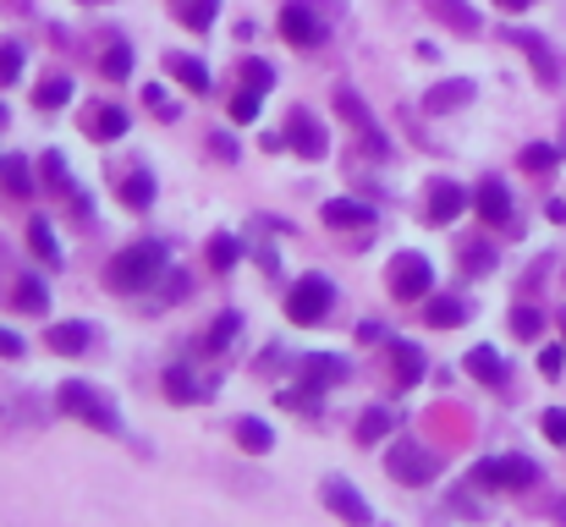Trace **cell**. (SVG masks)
Here are the masks:
<instances>
[{"mask_svg":"<svg viewBox=\"0 0 566 527\" xmlns=\"http://www.w3.org/2000/svg\"><path fill=\"white\" fill-rule=\"evenodd\" d=\"M166 396H171L177 407H192V401H203V384H198V373H192L188 362H171V368H166Z\"/></svg>","mask_w":566,"mask_h":527,"instance_id":"d6986e66","label":"cell"},{"mask_svg":"<svg viewBox=\"0 0 566 527\" xmlns=\"http://www.w3.org/2000/svg\"><path fill=\"white\" fill-rule=\"evenodd\" d=\"M253 116H259V88H242V94L231 99V122H242V127H248Z\"/></svg>","mask_w":566,"mask_h":527,"instance_id":"b9f144b4","label":"cell"},{"mask_svg":"<svg viewBox=\"0 0 566 527\" xmlns=\"http://www.w3.org/2000/svg\"><path fill=\"white\" fill-rule=\"evenodd\" d=\"M297 368H303L308 390H319V396H325V384L347 379V362H342V357H325V351H308V357H297Z\"/></svg>","mask_w":566,"mask_h":527,"instance_id":"5bb4252c","label":"cell"},{"mask_svg":"<svg viewBox=\"0 0 566 527\" xmlns=\"http://www.w3.org/2000/svg\"><path fill=\"white\" fill-rule=\"evenodd\" d=\"M166 72L188 88V94H209V66L198 55H166Z\"/></svg>","mask_w":566,"mask_h":527,"instance_id":"ac0fdd59","label":"cell"},{"mask_svg":"<svg viewBox=\"0 0 566 527\" xmlns=\"http://www.w3.org/2000/svg\"><path fill=\"white\" fill-rule=\"evenodd\" d=\"M331 303H336V286L325 275H303L292 292H286V319L292 325H325L331 319Z\"/></svg>","mask_w":566,"mask_h":527,"instance_id":"3957f363","label":"cell"},{"mask_svg":"<svg viewBox=\"0 0 566 527\" xmlns=\"http://www.w3.org/2000/svg\"><path fill=\"white\" fill-rule=\"evenodd\" d=\"M429 17L451 22L457 33H479V11H473L468 0H429Z\"/></svg>","mask_w":566,"mask_h":527,"instance_id":"cb8c5ba5","label":"cell"},{"mask_svg":"<svg viewBox=\"0 0 566 527\" xmlns=\"http://www.w3.org/2000/svg\"><path fill=\"white\" fill-rule=\"evenodd\" d=\"M281 33H286V44H303V50L325 39L319 11H314L308 0H286V6H281Z\"/></svg>","mask_w":566,"mask_h":527,"instance_id":"ba28073f","label":"cell"},{"mask_svg":"<svg viewBox=\"0 0 566 527\" xmlns=\"http://www.w3.org/2000/svg\"><path fill=\"white\" fill-rule=\"evenodd\" d=\"M166 247L160 242H133V247H122L116 253V264L105 270V281H111V292H149V286H160L166 281Z\"/></svg>","mask_w":566,"mask_h":527,"instance_id":"6da1fadb","label":"cell"},{"mask_svg":"<svg viewBox=\"0 0 566 527\" xmlns=\"http://www.w3.org/2000/svg\"><path fill=\"white\" fill-rule=\"evenodd\" d=\"M517 160H523V171H551V166H556L562 155H556L551 144H528V149H523Z\"/></svg>","mask_w":566,"mask_h":527,"instance_id":"60d3db41","label":"cell"},{"mask_svg":"<svg viewBox=\"0 0 566 527\" xmlns=\"http://www.w3.org/2000/svg\"><path fill=\"white\" fill-rule=\"evenodd\" d=\"M44 341H50L55 357H83V351L94 347V330L72 319V325H50V336H44Z\"/></svg>","mask_w":566,"mask_h":527,"instance_id":"2e32d148","label":"cell"},{"mask_svg":"<svg viewBox=\"0 0 566 527\" xmlns=\"http://www.w3.org/2000/svg\"><path fill=\"white\" fill-rule=\"evenodd\" d=\"M55 407L61 412H72V418H83L88 429H99V434H122V412H116V401L105 396V390H94V384H83V379H66L61 390H55Z\"/></svg>","mask_w":566,"mask_h":527,"instance_id":"7a4b0ae2","label":"cell"},{"mask_svg":"<svg viewBox=\"0 0 566 527\" xmlns=\"http://www.w3.org/2000/svg\"><path fill=\"white\" fill-rule=\"evenodd\" d=\"M0 357H22V336L17 330H0Z\"/></svg>","mask_w":566,"mask_h":527,"instance_id":"c3c4849f","label":"cell"},{"mask_svg":"<svg viewBox=\"0 0 566 527\" xmlns=\"http://www.w3.org/2000/svg\"><path fill=\"white\" fill-rule=\"evenodd\" d=\"M28 247H33L44 264H61V236L50 231V220H28Z\"/></svg>","mask_w":566,"mask_h":527,"instance_id":"d4e9b609","label":"cell"},{"mask_svg":"<svg viewBox=\"0 0 566 527\" xmlns=\"http://www.w3.org/2000/svg\"><path fill=\"white\" fill-rule=\"evenodd\" d=\"M242 83L259 88V94H270V88H275V66H270V61H242Z\"/></svg>","mask_w":566,"mask_h":527,"instance_id":"f35d334b","label":"cell"},{"mask_svg":"<svg viewBox=\"0 0 566 527\" xmlns=\"http://www.w3.org/2000/svg\"><path fill=\"white\" fill-rule=\"evenodd\" d=\"M545 214H551V220H556V225H566V203H562V198H556V203H551V209H545Z\"/></svg>","mask_w":566,"mask_h":527,"instance_id":"f907efd6","label":"cell"},{"mask_svg":"<svg viewBox=\"0 0 566 527\" xmlns=\"http://www.w3.org/2000/svg\"><path fill=\"white\" fill-rule=\"evenodd\" d=\"M539 429H545V434H551L556 445H566V412H562V407H551V412L539 418Z\"/></svg>","mask_w":566,"mask_h":527,"instance_id":"ee69618b","label":"cell"},{"mask_svg":"<svg viewBox=\"0 0 566 527\" xmlns=\"http://www.w3.org/2000/svg\"><path fill=\"white\" fill-rule=\"evenodd\" d=\"M33 105H39V110H61V105H72V77H44V83L33 88Z\"/></svg>","mask_w":566,"mask_h":527,"instance_id":"4316f807","label":"cell"},{"mask_svg":"<svg viewBox=\"0 0 566 527\" xmlns=\"http://www.w3.org/2000/svg\"><path fill=\"white\" fill-rule=\"evenodd\" d=\"M336 110H342V116L358 127V144H364L375 160H385V155H390V144H385V133H379V122H375V110H369L353 88H336Z\"/></svg>","mask_w":566,"mask_h":527,"instance_id":"8992f818","label":"cell"},{"mask_svg":"<svg viewBox=\"0 0 566 527\" xmlns=\"http://www.w3.org/2000/svg\"><path fill=\"white\" fill-rule=\"evenodd\" d=\"M539 368H545V379H556V373H562V347L539 351Z\"/></svg>","mask_w":566,"mask_h":527,"instance_id":"7dc6e473","label":"cell"},{"mask_svg":"<svg viewBox=\"0 0 566 527\" xmlns=\"http://www.w3.org/2000/svg\"><path fill=\"white\" fill-rule=\"evenodd\" d=\"M385 473H390L396 484H429V478L440 473V462H434V451H423L418 440H401V445H390Z\"/></svg>","mask_w":566,"mask_h":527,"instance_id":"5b68a950","label":"cell"},{"mask_svg":"<svg viewBox=\"0 0 566 527\" xmlns=\"http://www.w3.org/2000/svg\"><path fill=\"white\" fill-rule=\"evenodd\" d=\"M127 72H133V50H127V44H111V50H105V77H111V83H127Z\"/></svg>","mask_w":566,"mask_h":527,"instance_id":"74e56055","label":"cell"},{"mask_svg":"<svg viewBox=\"0 0 566 527\" xmlns=\"http://www.w3.org/2000/svg\"><path fill=\"white\" fill-rule=\"evenodd\" d=\"M144 94H149V105H155V110H160V116H166V122H171V116H177V105H171V99H166V94H160V88H144Z\"/></svg>","mask_w":566,"mask_h":527,"instance_id":"681fc988","label":"cell"},{"mask_svg":"<svg viewBox=\"0 0 566 527\" xmlns=\"http://www.w3.org/2000/svg\"><path fill=\"white\" fill-rule=\"evenodd\" d=\"M231 434H237V445H242L248 456H264V451L275 445V429H270L264 418H237V429H231Z\"/></svg>","mask_w":566,"mask_h":527,"instance_id":"603a6c76","label":"cell"},{"mask_svg":"<svg viewBox=\"0 0 566 527\" xmlns=\"http://www.w3.org/2000/svg\"><path fill=\"white\" fill-rule=\"evenodd\" d=\"M39 166H44V176H50V187H55V192H77V187H72V176H66V155H55V149H50Z\"/></svg>","mask_w":566,"mask_h":527,"instance_id":"ab89813d","label":"cell"},{"mask_svg":"<svg viewBox=\"0 0 566 527\" xmlns=\"http://www.w3.org/2000/svg\"><path fill=\"white\" fill-rule=\"evenodd\" d=\"M473 209H479V220H490V225H506L512 220V192H506V181H479V192H473Z\"/></svg>","mask_w":566,"mask_h":527,"instance_id":"4fadbf2b","label":"cell"},{"mask_svg":"<svg viewBox=\"0 0 566 527\" xmlns=\"http://www.w3.org/2000/svg\"><path fill=\"white\" fill-rule=\"evenodd\" d=\"M0 176H6V187H11L17 198H28V192H33V176H28V160H17V155H11V160H0Z\"/></svg>","mask_w":566,"mask_h":527,"instance_id":"d590c367","label":"cell"},{"mask_svg":"<svg viewBox=\"0 0 566 527\" xmlns=\"http://www.w3.org/2000/svg\"><path fill=\"white\" fill-rule=\"evenodd\" d=\"M22 66H28V50L6 39V44H0V83H17V77H22Z\"/></svg>","mask_w":566,"mask_h":527,"instance_id":"8d00e7d4","label":"cell"},{"mask_svg":"<svg viewBox=\"0 0 566 527\" xmlns=\"http://www.w3.org/2000/svg\"><path fill=\"white\" fill-rule=\"evenodd\" d=\"M385 286H390L396 303H418V297H429V286H434V264H429L423 253H396L390 270H385Z\"/></svg>","mask_w":566,"mask_h":527,"instance_id":"277c9868","label":"cell"},{"mask_svg":"<svg viewBox=\"0 0 566 527\" xmlns=\"http://www.w3.org/2000/svg\"><path fill=\"white\" fill-rule=\"evenodd\" d=\"M192 286H188V275L182 270H166V303H177V297H188Z\"/></svg>","mask_w":566,"mask_h":527,"instance_id":"f6af8a7d","label":"cell"},{"mask_svg":"<svg viewBox=\"0 0 566 527\" xmlns=\"http://www.w3.org/2000/svg\"><path fill=\"white\" fill-rule=\"evenodd\" d=\"M237 336H242V314H220V319L209 325V336H203V351H226Z\"/></svg>","mask_w":566,"mask_h":527,"instance_id":"f1b7e54d","label":"cell"},{"mask_svg":"<svg viewBox=\"0 0 566 527\" xmlns=\"http://www.w3.org/2000/svg\"><path fill=\"white\" fill-rule=\"evenodd\" d=\"M528 484H539V467L528 456H506V489H528Z\"/></svg>","mask_w":566,"mask_h":527,"instance_id":"e575fe53","label":"cell"},{"mask_svg":"<svg viewBox=\"0 0 566 527\" xmlns=\"http://www.w3.org/2000/svg\"><path fill=\"white\" fill-rule=\"evenodd\" d=\"M473 489H506V456H490L473 467Z\"/></svg>","mask_w":566,"mask_h":527,"instance_id":"d6a6232c","label":"cell"},{"mask_svg":"<svg viewBox=\"0 0 566 527\" xmlns=\"http://www.w3.org/2000/svg\"><path fill=\"white\" fill-rule=\"evenodd\" d=\"M495 6H501V11H528L534 0H495Z\"/></svg>","mask_w":566,"mask_h":527,"instance_id":"816d5d0a","label":"cell"},{"mask_svg":"<svg viewBox=\"0 0 566 527\" xmlns=\"http://www.w3.org/2000/svg\"><path fill=\"white\" fill-rule=\"evenodd\" d=\"M390 373H396V384H418V379L429 373L423 347H412V341H390Z\"/></svg>","mask_w":566,"mask_h":527,"instance_id":"9a60e30c","label":"cell"},{"mask_svg":"<svg viewBox=\"0 0 566 527\" xmlns=\"http://www.w3.org/2000/svg\"><path fill=\"white\" fill-rule=\"evenodd\" d=\"M385 434H390V412L385 407H364L358 412V440L369 445V440H385Z\"/></svg>","mask_w":566,"mask_h":527,"instance_id":"1f68e13d","label":"cell"},{"mask_svg":"<svg viewBox=\"0 0 566 527\" xmlns=\"http://www.w3.org/2000/svg\"><path fill=\"white\" fill-rule=\"evenodd\" d=\"M468 99H473V83H468V77H457V83H440V88H429L423 110H429V116H446V110H462Z\"/></svg>","mask_w":566,"mask_h":527,"instance_id":"e0dca14e","label":"cell"},{"mask_svg":"<svg viewBox=\"0 0 566 527\" xmlns=\"http://www.w3.org/2000/svg\"><path fill=\"white\" fill-rule=\"evenodd\" d=\"M512 44H523V55L534 61V72H539L545 83H556V77H562V66H556V55H551V44H545L539 33H512Z\"/></svg>","mask_w":566,"mask_h":527,"instance_id":"44dd1931","label":"cell"},{"mask_svg":"<svg viewBox=\"0 0 566 527\" xmlns=\"http://www.w3.org/2000/svg\"><path fill=\"white\" fill-rule=\"evenodd\" d=\"M17 308H22V314H44V308H50V297H44V286H39L33 275H17Z\"/></svg>","mask_w":566,"mask_h":527,"instance_id":"f546056e","label":"cell"},{"mask_svg":"<svg viewBox=\"0 0 566 527\" xmlns=\"http://www.w3.org/2000/svg\"><path fill=\"white\" fill-rule=\"evenodd\" d=\"M127 127H133V116H127L122 105H94V110L83 116V133H88L94 144H116Z\"/></svg>","mask_w":566,"mask_h":527,"instance_id":"7c38bea8","label":"cell"},{"mask_svg":"<svg viewBox=\"0 0 566 527\" xmlns=\"http://www.w3.org/2000/svg\"><path fill=\"white\" fill-rule=\"evenodd\" d=\"M319 220H325L331 231H364V236H369L375 209H369V203H358V198H331V203L319 209Z\"/></svg>","mask_w":566,"mask_h":527,"instance_id":"8fae6325","label":"cell"},{"mask_svg":"<svg viewBox=\"0 0 566 527\" xmlns=\"http://www.w3.org/2000/svg\"><path fill=\"white\" fill-rule=\"evenodd\" d=\"M209 149H214L220 160H237V138H226V133H209Z\"/></svg>","mask_w":566,"mask_h":527,"instance_id":"bcb514c9","label":"cell"},{"mask_svg":"<svg viewBox=\"0 0 566 527\" xmlns=\"http://www.w3.org/2000/svg\"><path fill=\"white\" fill-rule=\"evenodd\" d=\"M286 149H297L303 160H325V155H331V138L319 133V122H314L308 110H292V122H286Z\"/></svg>","mask_w":566,"mask_h":527,"instance_id":"9c48e42d","label":"cell"},{"mask_svg":"<svg viewBox=\"0 0 566 527\" xmlns=\"http://www.w3.org/2000/svg\"><path fill=\"white\" fill-rule=\"evenodd\" d=\"M319 500H325V506H331V512H336L347 527H369V523H375L369 500H364L347 478H325V484H319Z\"/></svg>","mask_w":566,"mask_h":527,"instance_id":"52a82bcc","label":"cell"},{"mask_svg":"<svg viewBox=\"0 0 566 527\" xmlns=\"http://www.w3.org/2000/svg\"><path fill=\"white\" fill-rule=\"evenodd\" d=\"M462 209H468V187L451 181V176H440L429 187V225H451V220H462Z\"/></svg>","mask_w":566,"mask_h":527,"instance_id":"30bf717a","label":"cell"},{"mask_svg":"<svg viewBox=\"0 0 566 527\" xmlns=\"http://www.w3.org/2000/svg\"><path fill=\"white\" fill-rule=\"evenodd\" d=\"M116 192H122V203H127V209H149V203H155V176L133 171L122 187H116Z\"/></svg>","mask_w":566,"mask_h":527,"instance_id":"484cf974","label":"cell"},{"mask_svg":"<svg viewBox=\"0 0 566 527\" xmlns=\"http://www.w3.org/2000/svg\"><path fill=\"white\" fill-rule=\"evenodd\" d=\"M423 319H429L434 330H457V325H468V319H473V308H468L462 297H434V303L423 308Z\"/></svg>","mask_w":566,"mask_h":527,"instance_id":"7402d4cb","label":"cell"},{"mask_svg":"<svg viewBox=\"0 0 566 527\" xmlns=\"http://www.w3.org/2000/svg\"><path fill=\"white\" fill-rule=\"evenodd\" d=\"M545 330V308H534V303H523V308H512V336H523V341H534Z\"/></svg>","mask_w":566,"mask_h":527,"instance_id":"4dcf8cb0","label":"cell"},{"mask_svg":"<svg viewBox=\"0 0 566 527\" xmlns=\"http://www.w3.org/2000/svg\"><path fill=\"white\" fill-rule=\"evenodd\" d=\"M214 11H220V0H177V17H182L188 28H209Z\"/></svg>","mask_w":566,"mask_h":527,"instance_id":"836d02e7","label":"cell"},{"mask_svg":"<svg viewBox=\"0 0 566 527\" xmlns=\"http://www.w3.org/2000/svg\"><path fill=\"white\" fill-rule=\"evenodd\" d=\"M203 253H209V264H214V270H220V275H226V270H231V264H237V259H242V242H237V236H231V231H214V236H209V247H203Z\"/></svg>","mask_w":566,"mask_h":527,"instance_id":"83f0119b","label":"cell"},{"mask_svg":"<svg viewBox=\"0 0 566 527\" xmlns=\"http://www.w3.org/2000/svg\"><path fill=\"white\" fill-rule=\"evenodd\" d=\"M468 373H473L479 384H506V357L495 347H473L468 351Z\"/></svg>","mask_w":566,"mask_h":527,"instance_id":"ffe728a7","label":"cell"},{"mask_svg":"<svg viewBox=\"0 0 566 527\" xmlns=\"http://www.w3.org/2000/svg\"><path fill=\"white\" fill-rule=\"evenodd\" d=\"M0 127H6V105H0Z\"/></svg>","mask_w":566,"mask_h":527,"instance_id":"f5cc1de1","label":"cell"},{"mask_svg":"<svg viewBox=\"0 0 566 527\" xmlns=\"http://www.w3.org/2000/svg\"><path fill=\"white\" fill-rule=\"evenodd\" d=\"M462 259H468V270H473V275H484V270H495V253H490L484 242H468V247H462Z\"/></svg>","mask_w":566,"mask_h":527,"instance_id":"7bdbcfd3","label":"cell"}]
</instances>
